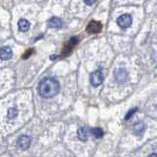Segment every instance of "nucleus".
I'll return each instance as SVG.
<instances>
[{"instance_id":"nucleus-2","label":"nucleus","mask_w":157,"mask_h":157,"mask_svg":"<svg viewBox=\"0 0 157 157\" xmlns=\"http://www.w3.org/2000/svg\"><path fill=\"white\" fill-rule=\"evenodd\" d=\"M103 80H104V74L101 69H98L90 75V83L92 86L97 87L100 84H102Z\"/></svg>"},{"instance_id":"nucleus-13","label":"nucleus","mask_w":157,"mask_h":157,"mask_svg":"<svg viewBox=\"0 0 157 157\" xmlns=\"http://www.w3.org/2000/svg\"><path fill=\"white\" fill-rule=\"evenodd\" d=\"M17 116H18V110L16 109V108L13 107V108H10V109L8 110V114H7L8 119L13 120V119H15Z\"/></svg>"},{"instance_id":"nucleus-7","label":"nucleus","mask_w":157,"mask_h":157,"mask_svg":"<svg viewBox=\"0 0 157 157\" xmlns=\"http://www.w3.org/2000/svg\"><path fill=\"white\" fill-rule=\"evenodd\" d=\"M13 56V52L9 47H3L0 50V58L2 60H7L9 58H11Z\"/></svg>"},{"instance_id":"nucleus-12","label":"nucleus","mask_w":157,"mask_h":157,"mask_svg":"<svg viewBox=\"0 0 157 157\" xmlns=\"http://www.w3.org/2000/svg\"><path fill=\"white\" fill-rule=\"evenodd\" d=\"M90 132L93 134L94 136L96 138H101L103 136H104V132H103V129L100 128H92Z\"/></svg>"},{"instance_id":"nucleus-6","label":"nucleus","mask_w":157,"mask_h":157,"mask_svg":"<svg viewBox=\"0 0 157 157\" xmlns=\"http://www.w3.org/2000/svg\"><path fill=\"white\" fill-rule=\"evenodd\" d=\"M101 30H102V25L99 22H96V21H91L90 23H89V25L87 26V31H88V33H90V34H97V33H99Z\"/></svg>"},{"instance_id":"nucleus-11","label":"nucleus","mask_w":157,"mask_h":157,"mask_svg":"<svg viewBox=\"0 0 157 157\" xmlns=\"http://www.w3.org/2000/svg\"><path fill=\"white\" fill-rule=\"evenodd\" d=\"M18 26H19V29L22 32H27L30 28V23L25 19H21L18 23Z\"/></svg>"},{"instance_id":"nucleus-16","label":"nucleus","mask_w":157,"mask_h":157,"mask_svg":"<svg viewBox=\"0 0 157 157\" xmlns=\"http://www.w3.org/2000/svg\"><path fill=\"white\" fill-rule=\"evenodd\" d=\"M148 157H157V154H156V153H152V154H150Z\"/></svg>"},{"instance_id":"nucleus-14","label":"nucleus","mask_w":157,"mask_h":157,"mask_svg":"<svg viewBox=\"0 0 157 157\" xmlns=\"http://www.w3.org/2000/svg\"><path fill=\"white\" fill-rule=\"evenodd\" d=\"M137 111V109L136 108H133V109H132L131 111L128 112V113L127 114V116H125V120H128V119H131V117L136 113V112Z\"/></svg>"},{"instance_id":"nucleus-9","label":"nucleus","mask_w":157,"mask_h":157,"mask_svg":"<svg viewBox=\"0 0 157 157\" xmlns=\"http://www.w3.org/2000/svg\"><path fill=\"white\" fill-rule=\"evenodd\" d=\"M77 136H78V138L80 140L86 141L88 140V136H89L87 128H80L77 132Z\"/></svg>"},{"instance_id":"nucleus-5","label":"nucleus","mask_w":157,"mask_h":157,"mask_svg":"<svg viewBox=\"0 0 157 157\" xmlns=\"http://www.w3.org/2000/svg\"><path fill=\"white\" fill-rule=\"evenodd\" d=\"M115 78L119 83H124L127 81L128 72L124 68H118L115 71Z\"/></svg>"},{"instance_id":"nucleus-3","label":"nucleus","mask_w":157,"mask_h":157,"mask_svg":"<svg viewBox=\"0 0 157 157\" xmlns=\"http://www.w3.org/2000/svg\"><path fill=\"white\" fill-rule=\"evenodd\" d=\"M117 23H118V25L120 27H122V28H128V27H129L132 25V17L128 15V14H123L121 15L118 20H117Z\"/></svg>"},{"instance_id":"nucleus-10","label":"nucleus","mask_w":157,"mask_h":157,"mask_svg":"<svg viewBox=\"0 0 157 157\" xmlns=\"http://www.w3.org/2000/svg\"><path fill=\"white\" fill-rule=\"evenodd\" d=\"M48 25L50 26L51 28H59V27L61 26V21H60L59 18L52 17L48 20Z\"/></svg>"},{"instance_id":"nucleus-8","label":"nucleus","mask_w":157,"mask_h":157,"mask_svg":"<svg viewBox=\"0 0 157 157\" xmlns=\"http://www.w3.org/2000/svg\"><path fill=\"white\" fill-rule=\"evenodd\" d=\"M145 131V124L143 123H137L133 125V132L136 136H141Z\"/></svg>"},{"instance_id":"nucleus-4","label":"nucleus","mask_w":157,"mask_h":157,"mask_svg":"<svg viewBox=\"0 0 157 157\" xmlns=\"http://www.w3.org/2000/svg\"><path fill=\"white\" fill-rule=\"evenodd\" d=\"M17 145L20 149H28L31 145V137L29 136H21L17 140Z\"/></svg>"},{"instance_id":"nucleus-15","label":"nucleus","mask_w":157,"mask_h":157,"mask_svg":"<svg viewBox=\"0 0 157 157\" xmlns=\"http://www.w3.org/2000/svg\"><path fill=\"white\" fill-rule=\"evenodd\" d=\"M97 0H84V2L87 4V5H93Z\"/></svg>"},{"instance_id":"nucleus-1","label":"nucleus","mask_w":157,"mask_h":157,"mask_svg":"<svg viewBox=\"0 0 157 157\" xmlns=\"http://www.w3.org/2000/svg\"><path fill=\"white\" fill-rule=\"evenodd\" d=\"M59 83L56 79L48 77L43 79L39 84V93L44 98L55 97L59 92Z\"/></svg>"}]
</instances>
